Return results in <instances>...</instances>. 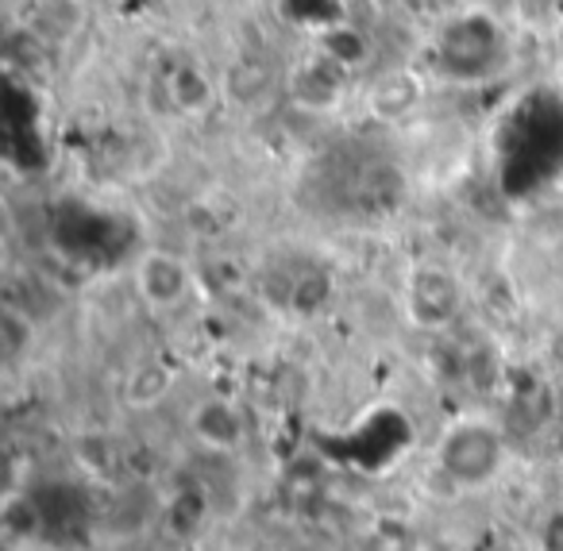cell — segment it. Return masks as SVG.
<instances>
[{"mask_svg":"<svg viewBox=\"0 0 563 551\" xmlns=\"http://www.w3.org/2000/svg\"><path fill=\"white\" fill-rule=\"evenodd\" d=\"M0 343H4V355L16 363L24 351L35 348V324L27 312H20L16 305H9V309L0 312Z\"/></svg>","mask_w":563,"mask_h":551,"instance_id":"52a82bcc","label":"cell"},{"mask_svg":"<svg viewBox=\"0 0 563 551\" xmlns=\"http://www.w3.org/2000/svg\"><path fill=\"white\" fill-rule=\"evenodd\" d=\"M421 305H432V324H440V320H448L455 312V286H452V278H448L444 271L417 274L413 309H421Z\"/></svg>","mask_w":563,"mask_h":551,"instance_id":"8992f818","label":"cell"},{"mask_svg":"<svg viewBox=\"0 0 563 551\" xmlns=\"http://www.w3.org/2000/svg\"><path fill=\"white\" fill-rule=\"evenodd\" d=\"M189 432H194V440L201 448L232 455V451H240L247 443V417L228 397H205L189 412Z\"/></svg>","mask_w":563,"mask_h":551,"instance_id":"3957f363","label":"cell"},{"mask_svg":"<svg viewBox=\"0 0 563 551\" xmlns=\"http://www.w3.org/2000/svg\"><path fill=\"white\" fill-rule=\"evenodd\" d=\"M440 471L463 489H478L490 486L494 478L506 466V443H501V432L490 425V420H455L452 428L440 440Z\"/></svg>","mask_w":563,"mask_h":551,"instance_id":"6da1fadb","label":"cell"},{"mask_svg":"<svg viewBox=\"0 0 563 551\" xmlns=\"http://www.w3.org/2000/svg\"><path fill=\"white\" fill-rule=\"evenodd\" d=\"M170 386H174V374L166 371L163 363H143L128 374L124 397H128L132 409H151V405L163 401V397L170 394Z\"/></svg>","mask_w":563,"mask_h":551,"instance_id":"5b68a950","label":"cell"},{"mask_svg":"<svg viewBox=\"0 0 563 551\" xmlns=\"http://www.w3.org/2000/svg\"><path fill=\"white\" fill-rule=\"evenodd\" d=\"M424 97V81L417 78L413 70H390V74H378L375 86L367 89V112L375 120H394L409 117V112L421 104Z\"/></svg>","mask_w":563,"mask_h":551,"instance_id":"277c9868","label":"cell"},{"mask_svg":"<svg viewBox=\"0 0 563 551\" xmlns=\"http://www.w3.org/2000/svg\"><path fill=\"white\" fill-rule=\"evenodd\" d=\"M135 294L151 312H178L194 297V266L166 247H151L135 263Z\"/></svg>","mask_w":563,"mask_h":551,"instance_id":"7a4b0ae2","label":"cell"}]
</instances>
